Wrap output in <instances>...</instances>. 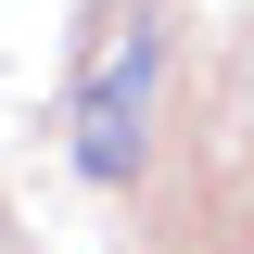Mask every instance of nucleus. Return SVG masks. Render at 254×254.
I'll return each instance as SVG.
<instances>
[{
  "label": "nucleus",
  "mask_w": 254,
  "mask_h": 254,
  "mask_svg": "<svg viewBox=\"0 0 254 254\" xmlns=\"http://www.w3.org/2000/svg\"><path fill=\"white\" fill-rule=\"evenodd\" d=\"M153 89H165V26L153 13H115V26L89 38V76H76V178H102V190L140 178Z\"/></svg>",
  "instance_id": "f257e3e1"
}]
</instances>
